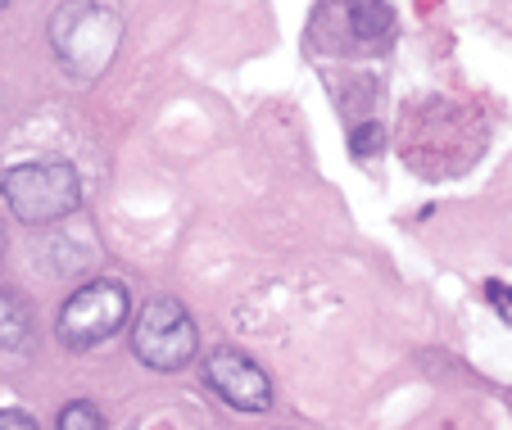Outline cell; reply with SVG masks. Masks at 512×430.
<instances>
[{
  "label": "cell",
  "instance_id": "6da1fadb",
  "mask_svg": "<svg viewBox=\"0 0 512 430\" xmlns=\"http://www.w3.org/2000/svg\"><path fill=\"white\" fill-rule=\"evenodd\" d=\"M118 37H123V23L100 0H68L50 19V41H55L59 64L82 82L105 73V64L118 50Z\"/></svg>",
  "mask_w": 512,
  "mask_h": 430
},
{
  "label": "cell",
  "instance_id": "7a4b0ae2",
  "mask_svg": "<svg viewBox=\"0 0 512 430\" xmlns=\"http://www.w3.org/2000/svg\"><path fill=\"white\" fill-rule=\"evenodd\" d=\"M0 195L10 204V213L28 227H46L59 222L82 204V182L73 163L46 159V163H14L0 172Z\"/></svg>",
  "mask_w": 512,
  "mask_h": 430
},
{
  "label": "cell",
  "instance_id": "3957f363",
  "mask_svg": "<svg viewBox=\"0 0 512 430\" xmlns=\"http://www.w3.org/2000/svg\"><path fill=\"white\" fill-rule=\"evenodd\" d=\"M132 349L155 372H182L195 358V349H200V331H195L191 313L173 295H155L145 299V308L136 313Z\"/></svg>",
  "mask_w": 512,
  "mask_h": 430
},
{
  "label": "cell",
  "instance_id": "277c9868",
  "mask_svg": "<svg viewBox=\"0 0 512 430\" xmlns=\"http://www.w3.org/2000/svg\"><path fill=\"white\" fill-rule=\"evenodd\" d=\"M127 308H132V299H127L123 281H91L59 313V340L68 349H96L114 331H123Z\"/></svg>",
  "mask_w": 512,
  "mask_h": 430
},
{
  "label": "cell",
  "instance_id": "5b68a950",
  "mask_svg": "<svg viewBox=\"0 0 512 430\" xmlns=\"http://www.w3.org/2000/svg\"><path fill=\"white\" fill-rule=\"evenodd\" d=\"M204 381L227 408L236 412H263L272 408V381L263 376V367L254 358H245L241 349H213L204 358Z\"/></svg>",
  "mask_w": 512,
  "mask_h": 430
},
{
  "label": "cell",
  "instance_id": "8992f818",
  "mask_svg": "<svg viewBox=\"0 0 512 430\" xmlns=\"http://www.w3.org/2000/svg\"><path fill=\"white\" fill-rule=\"evenodd\" d=\"M32 335V308L14 290H0V354L23 349Z\"/></svg>",
  "mask_w": 512,
  "mask_h": 430
},
{
  "label": "cell",
  "instance_id": "52a82bcc",
  "mask_svg": "<svg viewBox=\"0 0 512 430\" xmlns=\"http://www.w3.org/2000/svg\"><path fill=\"white\" fill-rule=\"evenodd\" d=\"M349 23L363 41H377L395 28V14H390L386 0H349Z\"/></svg>",
  "mask_w": 512,
  "mask_h": 430
},
{
  "label": "cell",
  "instance_id": "ba28073f",
  "mask_svg": "<svg viewBox=\"0 0 512 430\" xmlns=\"http://www.w3.org/2000/svg\"><path fill=\"white\" fill-rule=\"evenodd\" d=\"M59 430H105V417L91 403H73L59 412Z\"/></svg>",
  "mask_w": 512,
  "mask_h": 430
},
{
  "label": "cell",
  "instance_id": "9c48e42d",
  "mask_svg": "<svg viewBox=\"0 0 512 430\" xmlns=\"http://www.w3.org/2000/svg\"><path fill=\"white\" fill-rule=\"evenodd\" d=\"M0 430H37V417H28V412H0Z\"/></svg>",
  "mask_w": 512,
  "mask_h": 430
},
{
  "label": "cell",
  "instance_id": "30bf717a",
  "mask_svg": "<svg viewBox=\"0 0 512 430\" xmlns=\"http://www.w3.org/2000/svg\"><path fill=\"white\" fill-rule=\"evenodd\" d=\"M363 145H381V132H377V127H368V132H358V150H363Z\"/></svg>",
  "mask_w": 512,
  "mask_h": 430
},
{
  "label": "cell",
  "instance_id": "8fae6325",
  "mask_svg": "<svg viewBox=\"0 0 512 430\" xmlns=\"http://www.w3.org/2000/svg\"><path fill=\"white\" fill-rule=\"evenodd\" d=\"M5 5H14V0H0V10H5Z\"/></svg>",
  "mask_w": 512,
  "mask_h": 430
}]
</instances>
